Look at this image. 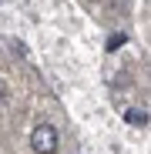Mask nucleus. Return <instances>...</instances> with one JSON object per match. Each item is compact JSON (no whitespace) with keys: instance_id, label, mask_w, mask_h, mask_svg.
Returning a JSON list of instances; mask_svg holds the SVG:
<instances>
[{"instance_id":"nucleus-1","label":"nucleus","mask_w":151,"mask_h":154,"mask_svg":"<svg viewBox=\"0 0 151 154\" xmlns=\"http://www.w3.org/2000/svg\"><path fill=\"white\" fill-rule=\"evenodd\" d=\"M30 147L37 154H54L57 151V131L50 124H37L34 131H30Z\"/></svg>"},{"instance_id":"nucleus-2","label":"nucleus","mask_w":151,"mask_h":154,"mask_svg":"<svg viewBox=\"0 0 151 154\" xmlns=\"http://www.w3.org/2000/svg\"><path fill=\"white\" fill-rule=\"evenodd\" d=\"M124 121H128L131 127H144V124H148V114H144V111H128Z\"/></svg>"},{"instance_id":"nucleus-3","label":"nucleus","mask_w":151,"mask_h":154,"mask_svg":"<svg viewBox=\"0 0 151 154\" xmlns=\"http://www.w3.org/2000/svg\"><path fill=\"white\" fill-rule=\"evenodd\" d=\"M124 40H128V37H124V34H114V37L108 40V50H118V47H121Z\"/></svg>"},{"instance_id":"nucleus-4","label":"nucleus","mask_w":151,"mask_h":154,"mask_svg":"<svg viewBox=\"0 0 151 154\" xmlns=\"http://www.w3.org/2000/svg\"><path fill=\"white\" fill-rule=\"evenodd\" d=\"M0 114H4V94H0Z\"/></svg>"}]
</instances>
